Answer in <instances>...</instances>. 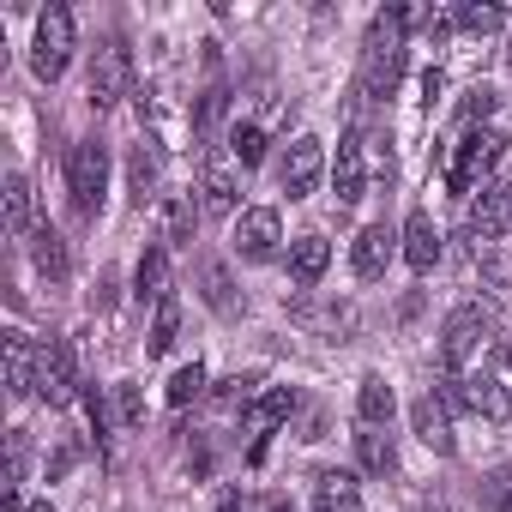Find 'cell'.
Instances as JSON below:
<instances>
[{"label": "cell", "mask_w": 512, "mask_h": 512, "mask_svg": "<svg viewBox=\"0 0 512 512\" xmlns=\"http://www.w3.org/2000/svg\"><path fill=\"white\" fill-rule=\"evenodd\" d=\"M223 115H229V91H223V85H211V91L193 97V139H199L205 157L217 151V127H223Z\"/></svg>", "instance_id": "24"}, {"label": "cell", "mask_w": 512, "mask_h": 512, "mask_svg": "<svg viewBox=\"0 0 512 512\" xmlns=\"http://www.w3.org/2000/svg\"><path fill=\"white\" fill-rule=\"evenodd\" d=\"M229 241H235V253H247V260H266V253H278V241H284V223H278L272 205H247L235 217Z\"/></svg>", "instance_id": "11"}, {"label": "cell", "mask_w": 512, "mask_h": 512, "mask_svg": "<svg viewBox=\"0 0 512 512\" xmlns=\"http://www.w3.org/2000/svg\"><path fill=\"white\" fill-rule=\"evenodd\" d=\"M73 49H79L73 13L61 7V0H49V7L37 13V31H31V73H37L43 85H55V79L73 67Z\"/></svg>", "instance_id": "2"}, {"label": "cell", "mask_w": 512, "mask_h": 512, "mask_svg": "<svg viewBox=\"0 0 512 512\" xmlns=\"http://www.w3.org/2000/svg\"><path fill=\"white\" fill-rule=\"evenodd\" d=\"M25 247H31V266H37L43 278H55V284H61V278L73 272V260H67V241H61V229H55V223H37Z\"/></svg>", "instance_id": "21"}, {"label": "cell", "mask_w": 512, "mask_h": 512, "mask_svg": "<svg viewBox=\"0 0 512 512\" xmlns=\"http://www.w3.org/2000/svg\"><path fill=\"white\" fill-rule=\"evenodd\" d=\"M103 193H109V145L103 139H79L67 151V199H73L79 217H97Z\"/></svg>", "instance_id": "3"}, {"label": "cell", "mask_w": 512, "mask_h": 512, "mask_svg": "<svg viewBox=\"0 0 512 512\" xmlns=\"http://www.w3.org/2000/svg\"><path fill=\"white\" fill-rule=\"evenodd\" d=\"M500 145H506V139H500L494 127H470V133L452 145V157H446V187H452L458 199H470L476 181L500 163Z\"/></svg>", "instance_id": "4"}, {"label": "cell", "mask_w": 512, "mask_h": 512, "mask_svg": "<svg viewBox=\"0 0 512 512\" xmlns=\"http://www.w3.org/2000/svg\"><path fill=\"white\" fill-rule=\"evenodd\" d=\"M175 338H181V302L169 296V302H157V320H151L145 356H169V350H175Z\"/></svg>", "instance_id": "30"}, {"label": "cell", "mask_w": 512, "mask_h": 512, "mask_svg": "<svg viewBox=\"0 0 512 512\" xmlns=\"http://www.w3.org/2000/svg\"><path fill=\"white\" fill-rule=\"evenodd\" d=\"M296 404H302V398H296V386H272L266 398H253V404H247V434L266 446V434H272L278 422H290V416H296Z\"/></svg>", "instance_id": "19"}, {"label": "cell", "mask_w": 512, "mask_h": 512, "mask_svg": "<svg viewBox=\"0 0 512 512\" xmlns=\"http://www.w3.org/2000/svg\"><path fill=\"white\" fill-rule=\"evenodd\" d=\"M290 314H296L302 326H326V332H338V326H350V308H332V302H326V308H320V302H296Z\"/></svg>", "instance_id": "36"}, {"label": "cell", "mask_w": 512, "mask_h": 512, "mask_svg": "<svg viewBox=\"0 0 512 512\" xmlns=\"http://www.w3.org/2000/svg\"><path fill=\"white\" fill-rule=\"evenodd\" d=\"M157 175H163V157H157L151 139H139L127 151V193H133V205H151L157 199Z\"/></svg>", "instance_id": "22"}, {"label": "cell", "mask_w": 512, "mask_h": 512, "mask_svg": "<svg viewBox=\"0 0 512 512\" xmlns=\"http://www.w3.org/2000/svg\"><path fill=\"white\" fill-rule=\"evenodd\" d=\"M193 398H205V368H199V362L175 368V380H169V404H175V410H187Z\"/></svg>", "instance_id": "35"}, {"label": "cell", "mask_w": 512, "mask_h": 512, "mask_svg": "<svg viewBox=\"0 0 512 512\" xmlns=\"http://www.w3.org/2000/svg\"><path fill=\"white\" fill-rule=\"evenodd\" d=\"M0 217H7V235L13 241H31V229H37V193H31V175H7L0 181Z\"/></svg>", "instance_id": "16"}, {"label": "cell", "mask_w": 512, "mask_h": 512, "mask_svg": "<svg viewBox=\"0 0 512 512\" xmlns=\"http://www.w3.org/2000/svg\"><path fill=\"white\" fill-rule=\"evenodd\" d=\"M506 67H512V43H506Z\"/></svg>", "instance_id": "43"}, {"label": "cell", "mask_w": 512, "mask_h": 512, "mask_svg": "<svg viewBox=\"0 0 512 512\" xmlns=\"http://www.w3.org/2000/svg\"><path fill=\"white\" fill-rule=\"evenodd\" d=\"M253 386H260V374H229V380H217V386H211V404H217V410H241V416H247Z\"/></svg>", "instance_id": "32"}, {"label": "cell", "mask_w": 512, "mask_h": 512, "mask_svg": "<svg viewBox=\"0 0 512 512\" xmlns=\"http://www.w3.org/2000/svg\"><path fill=\"white\" fill-rule=\"evenodd\" d=\"M25 512H55V506H49V500H37V506H25Z\"/></svg>", "instance_id": "41"}, {"label": "cell", "mask_w": 512, "mask_h": 512, "mask_svg": "<svg viewBox=\"0 0 512 512\" xmlns=\"http://www.w3.org/2000/svg\"><path fill=\"white\" fill-rule=\"evenodd\" d=\"M217 512H247V506H241V494H223V500H217Z\"/></svg>", "instance_id": "39"}, {"label": "cell", "mask_w": 512, "mask_h": 512, "mask_svg": "<svg viewBox=\"0 0 512 512\" xmlns=\"http://www.w3.org/2000/svg\"><path fill=\"white\" fill-rule=\"evenodd\" d=\"M37 368H43V350L31 344V332L7 326V392H13L19 404L37 392Z\"/></svg>", "instance_id": "17"}, {"label": "cell", "mask_w": 512, "mask_h": 512, "mask_svg": "<svg viewBox=\"0 0 512 512\" xmlns=\"http://www.w3.org/2000/svg\"><path fill=\"white\" fill-rule=\"evenodd\" d=\"M157 217H163V247H181V241H193L199 205H193V193H163L157 199Z\"/></svg>", "instance_id": "26"}, {"label": "cell", "mask_w": 512, "mask_h": 512, "mask_svg": "<svg viewBox=\"0 0 512 512\" xmlns=\"http://www.w3.org/2000/svg\"><path fill=\"white\" fill-rule=\"evenodd\" d=\"M452 25H458V31H470V37H488V31H500V25H506V13H500V7H476V0H470V7H458V13H452Z\"/></svg>", "instance_id": "34"}, {"label": "cell", "mask_w": 512, "mask_h": 512, "mask_svg": "<svg viewBox=\"0 0 512 512\" xmlns=\"http://www.w3.org/2000/svg\"><path fill=\"white\" fill-rule=\"evenodd\" d=\"M410 428H416V440H422L428 452H440V458L458 452V440H452V410H446L434 392H422V398L410 404Z\"/></svg>", "instance_id": "14"}, {"label": "cell", "mask_w": 512, "mask_h": 512, "mask_svg": "<svg viewBox=\"0 0 512 512\" xmlns=\"http://www.w3.org/2000/svg\"><path fill=\"white\" fill-rule=\"evenodd\" d=\"M37 398H43L49 410H61V404H73V398H85V392H79V356H73V344H67V338H49V344H43Z\"/></svg>", "instance_id": "7"}, {"label": "cell", "mask_w": 512, "mask_h": 512, "mask_svg": "<svg viewBox=\"0 0 512 512\" xmlns=\"http://www.w3.org/2000/svg\"><path fill=\"white\" fill-rule=\"evenodd\" d=\"M356 476L350 470H320L314 476V500H320V512H356Z\"/></svg>", "instance_id": "28"}, {"label": "cell", "mask_w": 512, "mask_h": 512, "mask_svg": "<svg viewBox=\"0 0 512 512\" xmlns=\"http://www.w3.org/2000/svg\"><path fill=\"white\" fill-rule=\"evenodd\" d=\"M356 416H362V428H392L398 398H392V386H386L380 374H368V380H362V392H356Z\"/></svg>", "instance_id": "27"}, {"label": "cell", "mask_w": 512, "mask_h": 512, "mask_svg": "<svg viewBox=\"0 0 512 512\" xmlns=\"http://www.w3.org/2000/svg\"><path fill=\"white\" fill-rule=\"evenodd\" d=\"M320 175H326V139L320 133H296L284 145V157H278V187L290 199H308L320 187Z\"/></svg>", "instance_id": "6"}, {"label": "cell", "mask_w": 512, "mask_h": 512, "mask_svg": "<svg viewBox=\"0 0 512 512\" xmlns=\"http://www.w3.org/2000/svg\"><path fill=\"white\" fill-rule=\"evenodd\" d=\"M404 31H410L404 7L374 13L368 43H362V97H392L398 91V79H404Z\"/></svg>", "instance_id": "1"}, {"label": "cell", "mask_w": 512, "mask_h": 512, "mask_svg": "<svg viewBox=\"0 0 512 512\" xmlns=\"http://www.w3.org/2000/svg\"><path fill=\"white\" fill-rule=\"evenodd\" d=\"M512 223V175H500V181H488L482 187V199H470V217H464V235L476 241V247H488L500 229Z\"/></svg>", "instance_id": "10"}, {"label": "cell", "mask_w": 512, "mask_h": 512, "mask_svg": "<svg viewBox=\"0 0 512 512\" xmlns=\"http://www.w3.org/2000/svg\"><path fill=\"white\" fill-rule=\"evenodd\" d=\"M121 97H133V55H127V43H103L97 55H91V79H85V103L103 115V109H115Z\"/></svg>", "instance_id": "5"}, {"label": "cell", "mask_w": 512, "mask_h": 512, "mask_svg": "<svg viewBox=\"0 0 512 512\" xmlns=\"http://www.w3.org/2000/svg\"><path fill=\"white\" fill-rule=\"evenodd\" d=\"M241 163L235 157H205V169H199V211H211V217H241V175H235Z\"/></svg>", "instance_id": "9"}, {"label": "cell", "mask_w": 512, "mask_h": 512, "mask_svg": "<svg viewBox=\"0 0 512 512\" xmlns=\"http://www.w3.org/2000/svg\"><path fill=\"white\" fill-rule=\"evenodd\" d=\"M482 326H488V308H476V302H464L440 326V362H446V374H464L470 368V356L482 350Z\"/></svg>", "instance_id": "8"}, {"label": "cell", "mask_w": 512, "mask_h": 512, "mask_svg": "<svg viewBox=\"0 0 512 512\" xmlns=\"http://www.w3.org/2000/svg\"><path fill=\"white\" fill-rule=\"evenodd\" d=\"M470 410L488 416V422H512V380L494 374V368L470 374Z\"/></svg>", "instance_id": "20"}, {"label": "cell", "mask_w": 512, "mask_h": 512, "mask_svg": "<svg viewBox=\"0 0 512 512\" xmlns=\"http://www.w3.org/2000/svg\"><path fill=\"white\" fill-rule=\"evenodd\" d=\"M392 253H398V235H392L386 223H368V229L356 235V247H350V266H356L362 284H374V278H386Z\"/></svg>", "instance_id": "15"}, {"label": "cell", "mask_w": 512, "mask_h": 512, "mask_svg": "<svg viewBox=\"0 0 512 512\" xmlns=\"http://www.w3.org/2000/svg\"><path fill=\"white\" fill-rule=\"evenodd\" d=\"M326 266H332V241H326V235H296V241H290V284L314 290V284L326 278Z\"/></svg>", "instance_id": "18"}, {"label": "cell", "mask_w": 512, "mask_h": 512, "mask_svg": "<svg viewBox=\"0 0 512 512\" xmlns=\"http://www.w3.org/2000/svg\"><path fill=\"white\" fill-rule=\"evenodd\" d=\"M494 103H500V97H494L488 85H476V91H464V103H458V115H464V127H482V121L494 115Z\"/></svg>", "instance_id": "37"}, {"label": "cell", "mask_w": 512, "mask_h": 512, "mask_svg": "<svg viewBox=\"0 0 512 512\" xmlns=\"http://www.w3.org/2000/svg\"><path fill=\"white\" fill-rule=\"evenodd\" d=\"M73 464H79V446H61V452L49 458V482H61V476L73 470Z\"/></svg>", "instance_id": "38"}, {"label": "cell", "mask_w": 512, "mask_h": 512, "mask_svg": "<svg viewBox=\"0 0 512 512\" xmlns=\"http://www.w3.org/2000/svg\"><path fill=\"white\" fill-rule=\"evenodd\" d=\"M272 512H296V506H290V500H272Z\"/></svg>", "instance_id": "42"}, {"label": "cell", "mask_w": 512, "mask_h": 512, "mask_svg": "<svg viewBox=\"0 0 512 512\" xmlns=\"http://www.w3.org/2000/svg\"><path fill=\"white\" fill-rule=\"evenodd\" d=\"M356 464L368 476H392L398 470V440L392 428H356Z\"/></svg>", "instance_id": "25"}, {"label": "cell", "mask_w": 512, "mask_h": 512, "mask_svg": "<svg viewBox=\"0 0 512 512\" xmlns=\"http://www.w3.org/2000/svg\"><path fill=\"white\" fill-rule=\"evenodd\" d=\"M500 374L512 380V344H500Z\"/></svg>", "instance_id": "40"}, {"label": "cell", "mask_w": 512, "mask_h": 512, "mask_svg": "<svg viewBox=\"0 0 512 512\" xmlns=\"http://www.w3.org/2000/svg\"><path fill=\"white\" fill-rule=\"evenodd\" d=\"M398 253H404V266H410V272H434V266H440L446 241H440V229H434V217H428V211H410V217H404Z\"/></svg>", "instance_id": "12"}, {"label": "cell", "mask_w": 512, "mask_h": 512, "mask_svg": "<svg viewBox=\"0 0 512 512\" xmlns=\"http://www.w3.org/2000/svg\"><path fill=\"white\" fill-rule=\"evenodd\" d=\"M133 296L139 302H169V247H145L139 266H133Z\"/></svg>", "instance_id": "23"}, {"label": "cell", "mask_w": 512, "mask_h": 512, "mask_svg": "<svg viewBox=\"0 0 512 512\" xmlns=\"http://www.w3.org/2000/svg\"><path fill=\"white\" fill-rule=\"evenodd\" d=\"M109 404H115V422L121 428H145V392L133 380H115L109 386Z\"/></svg>", "instance_id": "33"}, {"label": "cell", "mask_w": 512, "mask_h": 512, "mask_svg": "<svg viewBox=\"0 0 512 512\" xmlns=\"http://www.w3.org/2000/svg\"><path fill=\"white\" fill-rule=\"evenodd\" d=\"M332 193H338V205H356L362 193H368V145L350 133V139H338V157H332Z\"/></svg>", "instance_id": "13"}, {"label": "cell", "mask_w": 512, "mask_h": 512, "mask_svg": "<svg viewBox=\"0 0 512 512\" xmlns=\"http://www.w3.org/2000/svg\"><path fill=\"white\" fill-rule=\"evenodd\" d=\"M229 157L241 163V169H253L266 157V133H260V121H235L229 127Z\"/></svg>", "instance_id": "31"}, {"label": "cell", "mask_w": 512, "mask_h": 512, "mask_svg": "<svg viewBox=\"0 0 512 512\" xmlns=\"http://www.w3.org/2000/svg\"><path fill=\"white\" fill-rule=\"evenodd\" d=\"M199 296H205V308L235 314V284H229V266H223V260H205V266H199Z\"/></svg>", "instance_id": "29"}]
</instances>
